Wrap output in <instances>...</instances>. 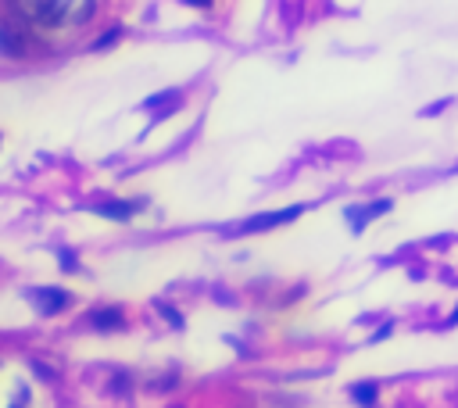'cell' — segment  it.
<instances>
[{
    "instance_id": "cell-6",
    "label": "cell",
    "mask_w": 458,
    "mask_h": 408,
    "mask_svg": "<svg viewBox=\"0 0 458 408\" xmlns=\"http://www.w3.org/2000/svg\"><path fill=\"white\" fill-rule=\"evenodd\" d=\"M93 212L104 218H115V222H125V218H133V212H140V201H107V204H97Z\"/></svg>"
},
{
    "instance_id": "cell-3",
    "label": "cell",
    "mask_w": 458,
    "mask_h": 408,
    "mask_svg": "<svg viewBox=\"0 0 458 408\" xmlns=\"http://www.w3.org/2000/svg\"><path fill=\"white\" fill-rule=\"evenodd\" d=\"M25 297L40 308V316H58V311L68 308V301H72V294L61 290V287H33V290H25Z\"/></svg>"
},
{
    "instance_id": "cell-7",
    "label": "cell",
    "mask_w": 458,
    "mask_h": 408,
    "mask_svg": "<svg viewBox=\"0 0 458 408\" xmlns=\"http://www.w3.org/2000/svg\"><path fill=\"white\" fill-rule=\"evenodd\" d=\"M0 51H4L8 58H22L25 54V40L14 25H0Z\"/></svg>"
},
{
    "instance_id": "cell-13",
    "label": "cell",
    "mask_w": 458,
    "mask_h": 408,
    "mask_svg": "<svg viewBox=\"0 0 458 408\" xmlns=\"http://www.w3.org/2000/svg\"><path fill=\"white\" fill-rule=\"evenodd\" d=\"M448 322H451V326H458V308L451 311V319H448Z\"/></svg>"
},
{
    "instance_id": "cell-10",
    "label": "cell",
    "mask_w": 458,
    "mask_h": 408,
    "mask_svg": "<svg viewBox=\"0 0 458 408\" xmlns=\"http://www.w3.org/2000/svg\"><path fill=\"white\" fill-rule=\"evenodd\" d=\"M157 311H162V316H165V322H172L176 329H183V326H186V322H183V316H179L176 308H168V305H157Z\"/></svg>"
},
{
    "instance_id": "cell-8",
    "label": "cell",
    "mask_w": 458,
    "mask_h": 408,
    "mask_svg": "<svg viewBox=\"0 0 458 408\" xmlns=\"http://www.w3.org/2000/svg\"><path fill=\"white\" fill-rule=\"evenodd\" d=\"M351 398L358 401V405H376V401H380V394H376V383H355L351 387Z\"/></svg>"
},
{
    "instance_id": "cell-5",
    "label": "cell",
    "mask_w": 458,
    "mask_h": 408,
    "mask_svg": "<svg viewBox=\"0 0 458 408\" xmlns=\"http://www.w3.org/2000/svg\"><path fill=\"white\" fill-rule=\"evenodd\" d=\"M86 326H93L97 333H115V329H125V316L122 308L115 305H104V308H93L86 316Z\"/></svg>"
},
{
    "instance_id": "cell-14",
    "label": "cell",
    "mask_w": 458,
    "mask_h": 408,
    "mask_svg": "<svg viewBox=\"0 0 458 408\" xmlns=\"http://www.w3.org/2000/svg\"><path fill=\"white\" fill-rule=\"evenodd\" d=\"M455 168H458V165H455Z\"/></svg>"
},
{
    "instance_id": "cell-4",
    "label": "cell",
    "mask_w": 458,
    "mask_h": 408,
    "mask_svg": "<svg viewBox=\"0 0 458 408\" xmlns=\"http://www.w3.org/2000/svg\"><path fill=\"white\" fill-rule=\"evenodd\" d=\"M394 208L390 201H372V204H351V208H344V218H347V226H351V233H361L376 215H387Z\"/></svg>"
},
{
    "instance_id": "cell-9",
    "label": "cell",
    "mask_w": 458,
    "mask_h": 408,
    "mask_svg": "<svg viewBox=\"0 0 458 408\" xmlns=\"http://www.w3.org/2000/svg\"><path fill=\"white\" fill-rule=\"evenodd\" d=\"M118 36H122V29H107V33H104L97 43H93V51H107L112 43H118Z\"/></svg>"
},
{
    "instance_id": "cell-1",
    "label": "cell",
    "mask_w": 458,
    "mask_h": 408,
    "mask_svg": "<svg viewBox=\"0 0 458 408\" xmlns=\"http://www.w3.org/2000/svg\"><path fill=\"white\" fill-rule=\"evenodd\" d=\"M305 212V204H290L283 212H268V215H255V218H244L240 226H226L222 237H247V233H265V229H276L283 222H294L297 215Z\"/></svg>"
},
{
    "instance_id": "cell-12",
    "label": "cell",
    "mask_w": 458,
    "mask_h": 408,
    "mask_svg": "<svg viewBox=\"0 0 458 408\" xmlns=\"http://www.w3.org/2000/svg\"><path fill=\"white\" fill-rule=\"evenodd\" d=\"M183 4H186V8H208L212 0H183Z\"/></svg>"
},
{
    "instance_id": "cell-2",
    "label": "cell",
    "mask_w": 458,
    "mask_h": 408,
    "mask_svg": "<svg viewBox=\"0 0 458 408\" xmlns=\"http://www.w3.org/2000/svg\"><path fill=\"white\" fill-rule=\"evenodd\" d=\"M22 8H25V14H29V18H33L40 29H54V25L68 14V4H65V0H22Z\"/></svg>"
},
{
    "instance_id": "cell-11",
    "label": "cell",
    "mask_w": 458,
    "mask_h": 408,
    "mask_svg": "<svg viewBox=\"0 0 458 408\" xmlns=\"http://www.w3.org/2000/svg\"><path fill=\"white\" fill-rule=\"evenodd\" d=\"M61 265H65V269H75V255H68V251H65V255H61Z\"/></svg>"
}]
</instances>
